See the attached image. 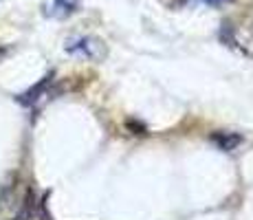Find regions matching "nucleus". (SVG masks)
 Returning a JSON list of instances; mask_svg holds the SVG:
<instances>
[{
  "label": "nucleus",
  "mask_w": 253,
  "mask_h": 220,
  "mask_svg": "<svg viewBox=\"0 0 253 220\" xmlns=\"http://www.w3.org/2000/svg\"><path fill=\"white\" fill-rule=\"evenodd\" d=\"M80 0H48L46 4V16L51 18H66L77 11Z\"/></svg>",
  "instance_id": "f03ea898"
},
{
  "label": "nucleus",
  "mask_w": 253,
  "mask_h": 220,
  "mask_svg": "<svg viewBox=\"0 0 253 220\" xmlns=\"http://www.w3.org/2000/svg\"><path fill=\"white\" fill-rule=\"evenodd\" d=\"M207 4H222V2H229V0H203Z\"/></svg>",
  "instance_id": "7ed1b4c3"
},
{
  "label": "nucleus",
  "mask_w": 253,
  "mask_h": 220,
  "mask_svg": "<svg viewBox=\"0 0 253 220\" xmlns=\"http://www.w3.org/2000/svg\"><path fill=\"white\" fill-rule=\"evenodd\" d=\"M66 51H69L71 55L95 60V57L101 55V42H97L95 38H73V40H69V44H66Z\"/></svg>",
  "instance_id": "f257e3e1"
},
{
  "label": "nucleus",
  "mask_w": 253,
  "mask_h": 220,
  "mask_svg": "<svg viewBox=\"0 0 253 220\" xmlns=\"http://www.w3.org/2000/svg\"><path fill=\"white\" fill-rule=\"evenodd\" d=\"M4 192H7V187H4V185H0V200H2V196H4Z\"/></svg>",
  "instance_id": "20e7f679"
}]
</instances>
